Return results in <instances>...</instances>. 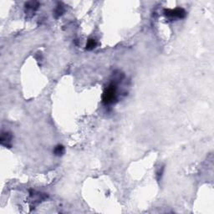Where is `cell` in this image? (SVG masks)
<instances>
[{
	"instance_id": "4",
	"label": "cell",
	"mask_w": 214,
	"mask_h": 214,
	"mask_svg": "<svg viewBox=\"0 0 214 214\" xmlns=\"http://www.w3.org/2000/svg\"><path fill=\"white\" fill-rule=\"evenodd\" d=\"M40 7V4L36 1H30V2H28L25 4V8L28 11H30V12H34L37 9H39Z\"/></svg>"
},
{
	"instance_id": "8",
	"label": "cell",
	"mask_w": 214,
	"mask_h": 214,
	"mask_svg": "<svg viewBox=\"0 0 214 214\" xmlns=\"http://www.w3.org/2000/svg\"><path fill=\"white\" fill-rule=\"evenodd\" d=\"M163 170H164V168L161 167V169L159 170V171L157 172V180H160L161 178V176H162V173H163Z\"/></svg>"
},
{
	"instance_id": "2",
	"label": "cell",
	"mask_w": 214,
	"mask_h": 214,
	"mask_svg": "<svg viewBox=\"0 0 214 214\" xmlns=\"http://www.w3.org/2000/svg\"><path fill=\"white\" fill-rule=\"evenodd\" d=\"M164 14L171 18H185L187 13L183 9L177 8L175 9H165Z\"/></svg>"
},
{
	"instance_id": "6",
	"label": "cell",
	"mask_w": 214,
	"mask_h": 214,
	"mask_svg": "<svg viewBox=\"0 0 214 214\" xmlns=\"http://www.w3.org/2000/svg\"><path fill=\"white\" fill-rule=\"evenodd\" d=\"M54 155H56V156H62L63 154L64 153V147H63L62 145H58L57 147L54 148Z\"/></svg>"
},
{
	"instance_id": "7",
	"label": "cell",
	"mask_w": 214,
	"mask_h": 214,
	"mask_svg": "<svg viewBox=\"0 0 214 214\" xmlns=\"http://www.w3.org/2000/svg\"><path fill=\"white\" fill-rule=\"evenodd\" d=\"M64 12V9L63 5L59 4L58 6L56 7L55 10H54V16H55L56 18H59V17H60V16L62 15Z\"/></svg>"
},
{
	"instance_id": "3",
	"label": "cell",
	"mask_w": 214,
	"mask_h": 214,
	"mask_svg": "<svg viewBox=\"0 0 214 214\" xmlns=\"http://www.w3.org/2000/svg\"><path fill=\"white\" fill-rule=\"evenodd\" d=\"M12 139H13L12 134L9 133V132H3L2 136H1V138H0V141H1L2 146L10 148Z\"/></svg>"
},
{
	"instance_id": "1",
	"label": "cell",
	"mask_w": 214,
	"mask_h": 214,
	"mask_svg": "<svg viewBox=\"0 0 214 214\" xmlns=\"http://www.w3.org/2000/svg\"><path fill=\"white\" fill-rule=\"evenodd\" d=\"M116 100V85L111 83L107 87L102 95V101L105 105H111Z\"/></svg>"
},
{
	"instance_id": "5",
	"label": "cell",
	"mask_w": 214,
	"mask_h": 214,
	"mask_svg": "<svg viewBox=\"0 0 214 214\" xmlns=\"http://www.w3.org/2000/svg\"><path fill=\"white\" fill-rule=\"evenodd\" d=\"M96 45H97L96 40H94V39H89L87 41V44H86V49L87 50H92L96 47Z\"/></svg>"
}]
</instances>
